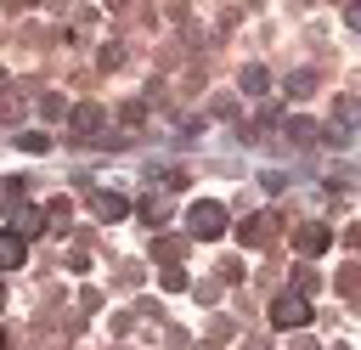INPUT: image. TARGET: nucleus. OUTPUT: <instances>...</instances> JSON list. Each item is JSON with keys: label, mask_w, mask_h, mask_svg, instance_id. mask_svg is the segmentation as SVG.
<instances>
[{"label": "nucleus", "mask_w": 361, "mask_h": 350, "mask_svg": "<svg viewBox=\"0 0 361 350\" xmlns=\"http://www.w3.org/2000/svg\"><path fill=\"white\" fill-rule=\"evenodd\" d=\"M186 231H192V237H220V231H226V209L209 203V198L192 203V209H186Z\"/></svg>", "instance_id": "nucleus-1"}, {"label": "nucleus", "mask_w": 361, "mask_h": 350, "mask_svg": "<svg viewBox=\"0 0 361 350\" xmlns=\"http://www.w3.org/2000/svg\"><path fill=\"white\" fill-rule=\"evenodd\" d=\"M271 322L276 327H305L310 322V299L305 294H276L271 299Z\"/></svg>", "instance_id": "nucleus-2"}, {"label": "nucleus", "mask_w": 361, "mask_h": 350, "mask_svg": "<svg viewBox=\"0 0 361 350\" xmlns=\"http://www.w3.org/2000/svg\"><path fill=\"white\" fill-rule=\"evenodd\" d=\"M23 254H28V243H23L17 231H6V226H0V271H17V265H23Z\"/></svg>", "instance_id": "nucleus-3"}, {"label": "nucleus", "mask_w": 361, "mask_h": 350, "mask_svg": "<svg viewBox=\"0 0 361 350\" xmlns=\"http://www.w3.org/2000/svg\"><path fill=\"white\" fill-rule=\"evenodd\" d=\"M90 209H96L102 220H124V215H130V203H124V198H113V192H96V198H90Z\"/></svg>", "instance_id": "nucleus-4"}, {"label": "nucleus", "mask_w": 361, "mask_h": 350, "mask_svg": "<svg viewBox=\"0 0 361 350\" xmlns=\"http://www.w3.org/2000/svg\"><path fill=\"white\" fill-rule=\"evenodd\" d=\"M293 248H299V254H316V248H327V226H299Z\"/></svg>", "instance_id": "nucleus-5"}, {"label": "nucleus", "mask_w": 361, "mask_h": 350, "mask_svg": "<svg viewBox=\"0 0 361 350\" xmlns=\"http://www.w3.org/2000/svg\"><path fill=\"white\" fill-rule=\"evenodd\" d=\"M39 231V215L34 209H17V237H34Z\"/></svg>", "instance_id": "nucleus-6"}, {"label": "nucleus", "mask_w": 361, "mask_h": 350, "mask_svg": "<svg viewBox=\"0 0 361 350\" xmlns=\"http://www.w3.org/2000/svg\"><path fill=\"white\" fill-rule=\"evenodd\" d=\"M73 124H79V130H96L102 113H96V107H73Z\"/></svg>", "instance_id": "nucleus-7"}, {"label": "nucleus", "mask_w": 361, "mask_h": 350, "mask_svg": "<svg viewBox=\"0 0 361 350\" xmlns=\"http://www.w3.org/2000/svg\"><path fill=\"white\" fill-rule=\"evenodd\" d=\"M243 85L248 90H265V68H243Z\"/></svg>", "instance_id": "nucleus-8"}, {"label": "nucleus", "mask_w": 361, "mask_h": 350, "mask_svg": "<svg viewBox=\"0 0 361 350\" xmlns=\"http://www.w3.org/2000/svg\"><path fill=\"white\" fill-rule=\"evenodd\" d=\"M0 299H6V294H0Z\"/></svg>", "instance_id": "nucleus-9"}]
</instances>
